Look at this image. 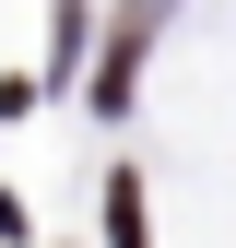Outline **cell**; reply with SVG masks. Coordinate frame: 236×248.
I'll return each instance as SVG.
<instances>
[{
    "label": "cell",
    "mask_w": 236,
    "mask_h": 248,
    "mask_svg": "<svg viewBox=\"0 0 236 248\" xmlns=\"http://www.w3.org/2000/svg\"><path fill=\"white\" fill-rule=\"evenodd\" d=\"M154 24H165V0H118V47L95 59V107H118L142 83V47H154Z\"/></svg>",
    "instance_id": "1"
},
{
    "label": "cell",
    "mask_w": 236,
    "mask_h": 248,
    "mask_svg": "<svg viewBox=\"0 0 236 248\" xmlns=\"http://www.w3.org/2000/svg\"><path fill=\"white\" fill-rule=\"evenodd\" d=\"M106 248H154V236H142V189H130V177H106Z\"/></svg>",
    "instance_id": "2"
}]
</instances>
